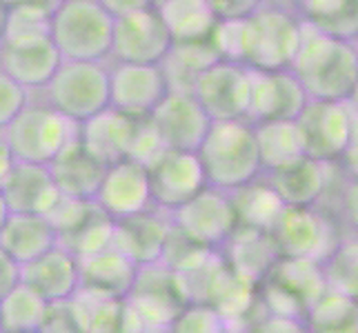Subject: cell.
Segmentation results:
<instances>
[{
  "label": "cell",
  "mask_w": 358,
  "mask_h": 333,
  "mask_svg": "<svg viewBox=\"0 0 358 333\" xmlns=\"http://www.w3.org/2000/svg\"><path fill=\"white\" fill-rule=\"evenodd\" d=\"M171 47L174 43L154 3H143L129 14L114 18L112 54L107 63L163 65Z\"/></svg>",
  "instance_id": "cell-11"
},
{
  "label": "cell",
  "mask_w": 358,
  "mask_h": 333,
  "mask_svg": "<svg viewBox=\"0 0 358 333\" xmlns=\"http://www.w3.org/2000/svg\"><path fill=\"white\" fill-rule=\"evenodd\" d=\"M214 256H216V251L207 249V246H203L199 242H194L189 236H185L182 231H178L174 225H171L158 262L171 271H176L180 276H189Z\"/></svg>",
  "instance_id": "cell-38"
},
{
  "label": "cell",
  "mask_w": 358,
  "mask_h": 333,
  "mask_svg": "<svg viewBox=\"0 0 358 333\" xmlns=\"http://www.w3.org/2000/svg\"><path fill=\"white\" fill-rule=\"evenodd\" d=\"M329 291L356 298V238H345L334 253L320 265Z\"/></svg>",
  "instance_id": "cell-39"
},
{
  "label": "cell",
  "mask_w": 358,
  "mask_h": 333,
  "mask_svg": "<svg viewBox=\"0 0 358 333\" xmlns=\"http://www.w3.org/2000/svg\"><path fill=\"white\" fill-rule=\"evenodd\" d=\"M0 198L7 207V214L49 216L63 195L52 180L49 167L16 163L0 184Z\"/></svg>",
  "instance_id": "cell-21"
},
{
  "label": "cell",
  "mask_w": 358,
  "mask_h": 333,
  "mask_svg": "<svg viewBox=\"0 0 358 333\" xmlns=\"http://www.w3.org/2000/svg\"><path fill=\"white\" fill-rule=\"evenodd\" d=\"M209 5H212L216 20H243L258 7V3H247V0H241V3H234V0L218 3V0H212Z\"/></svg>",
  "instance_id": "cell-44"
},
{
  "label": "cell",
  "mask_w": 358,
  "mask_h": 333,
  "mask_svg": "<svg viewBox=\"0 0 358 333\" xmlns=\"http://www.w3.org/2000/svg\"><path fill=\"white\" fill-rule=\"evenodd\" d=\"M278 258L323 265L345 240L341 227L318 207H285L269 229Z\"/></svg>",
  "instance_id": "cell-9"
},
{
  "label": "cell",
  "mask_w": 358,
  "mask_h": 333,
  "mask_svg": "<svg viewBox=\"0 0 358 333\" xmlns=\"http://www.w3.org/2000/svg\"><path fill=\"white\" fill-rule=\"evenodd\" d=\"M145 333H165V331H145Z\"/></svg>",
  "instance_id": "cell-49"
},
{
  "label": "cell",
  "mask_w": 358,
  "mask_h": 333,
  "mask_svg": "<svg viewBox=\"0 0 358 333\" xmlns=\"http://www.w3.org/2000/svg\"><path fill=\"white\" fill-rule=\"evenodd\" d=\"M296 127L307 158L320 165H338L348 158L350 174L356 171L352 165V154L356 151V101H307L301 116L296 118Z\"/></svg>",
  "instance_id": "cell-5"
},
{
  "label": "cell",
  "mask_w": 358,
  "mask_h": 333,
  "mask_svg": "<svg viewBox=\"0 0 358 333\" xmlns=\"http://www.w3.org/2000/svg\"><path fill=\"white\" fill-rule=\"evenodd\" d=\"M169 94L160 65L109 63V107L129 118H150Z\"/></svg>",
  "instance_id": "cell-16"
},
{
  "label": "cell",
  "mask_w": 358,
  "mask_h": 333,
  "mask_svg": "<svg viewBox=\"0 0 358 333\" xmlns=\"http://www.w3.org/2000/svg\"><path fill=\"white\" fill-rule=\"evenodd\" d=\"M138 120L141 118H129L109 107L78 125V140L107 167L116 165L120 160H127Z\"/></svg>",
  "instance_id": "cell-26"
},
{
  "label": "cell",
  "mask_w": 358,
  "mask_h": 333,
  "mask_svg": "<svg viewBox=\"0 0 358 333\" xmlns=\"http://www.w3.org/2000/svg\"><path fill=\"white\" fill-rule=\"evenodd\" d=\"M307 105V96L301 82L287 71H250V107L245 122L261 125L271 120L296 122Z\"/></svg>",
  "instance_id": "cell-18"
},
{
  "label": "cell",
  "mask_w": 358,
  "mask_h": 333,
  "mask_svg": "<svg viewBox=\"0 0 358 333\" xmlns=\"http://www.w3.org/2000/svg\"><path fill=\"white\" fill-rule=\"evenodd\" d=\"M307 101L348 103L356 98L358 52L356 43L329 38L303 22L301 47L289 67Z\"/></svg>",
  "instance_id": "cell-1"
},
{
  "label": "cell",
  "mask_w": 358,
  "mask_h": 333,
  "mask_svg": "<svg viewBox=\"0 0 358 333\" xmlns=\"http://www.w3.org/2000/svg\"><path fill=\"white\" fill-rule=\"evenodd\" d=\"M169 229L171 216L152 207L143 214L114 222L112 249L129 258L136 267L156 265L163 253Z\"/></svg>",
  "instance_id": "cell-22"
},
{
  "label": "cell",
  "mask_w": 358,
  "mask_h": 333,
  "mask_svg": "<svg viewBox=\"0 0 358 333\" xmlns=\"http://www.w3.org/2000/svg\"><path fill=\"white\" fill-rule=\"evenodd\" d=\"M236 333H310V331L305 329L301 320L258 313L254 320H250V323H247L243 329H238Z\"/></svg>",
  "instance_id": "cell-43"
},
{
  "label": "cell",
  "mask_w": 358,
  "mask_h": 333,
  "mask_svg": "<svg viewBox=\"0 0 358 333\" xmlns=\"http://www.w3.org/2000/svg\"><path fill=\"white\" fill-rule=\"evenodd\" d=\"M325 291L323 267L318 262L278 258L267 276L256 285V302L267 316L303 323L310 306Z\"/></svg>",
  "instance_id": "cell-6"
},
{
  "label": "cell",
  "mask_w": 358,
  "mask_h": 333,
  "mask_svg": "<svg viewBox=\"0 0 358 333\" xmlns=\"http://www.w3.org/2000/svg\"><path fill=\"white\" fill-rule=\"evenodd\" d=\"M218 253L241 278L252 285H258L278 260V251L269 233L247 227H236L229 242Z\"/></svg>",
  "instance_id": "cell-29"
},
{
  "label": "cell",
  "mask_w": 358,
  "mask_h": 333,
  "mask_svg": "<svg viewBox=\"0 0 358 333\" xmlns=\"http://www.w3.org/2000/svg\"><path fill=\"white\" fill-rule=\"evenodd\" d=\"M229 200L234 207V214H236L238 227L265 233H269V229L274 227V222L282 214V209H285V205L280 202V198L269 187L263 174L250 184H245V187L231 191Z\"/></svg>",
  "instance_id": "cell-32"
},
{
  "label": "cell",
  "mask_w": 358,
  "mask_h": 333,
  "mask_svg": "<svg viewBox=\"0 0 358 333\" xmlns=\"http://www.w3.org/2000/svg\"><path fill=\"white\" fill-rule=\"evenodd\" d=\"M45 311L47 304L18 282L0 300V333H38Z\"/></svg>",
  "instance_id": "cell-36"
},
{
  "label": "cell",
  "mask_w": 358,
  "mask_h": 333,
  "mask_svg": "<svg viewBox=\"0 0 358 333\" xmlns=\"http://www.w3.org/2000/svg\"><path fill=\"white\" fill-rule=\"evenodd\" d=\"M145 171L150 180L152 205L165 214H174L207 187L205 171L196 154L163 149Z\"/></svg>",
  "instance_id": "cell-14"
},
{
  "label": "cell",
  "mask_w": 358,
  "mask_h": 333,
  "mask_svg": "<svg viewBox=\"0 0 358 333\" xmlns=\"http://www.w3.org/2000/svg\"><path fill=\"white\" fill-rule=\"evenodd\" d=\"M189 94L212 122L245 120L250 107V69L216 60L194 78Z\"/></svg>",
  "instance_id": "cell-12"
},
{
  "label": "cell",
  "mask_w": 358,
  "mask_h": 333,
  "mask_svg": "<svg viewBox=\"0 0 358 333\" xmlns=\"http://www.w3.org/2000/svg\"><path fill=\"white\" fill-rule=\"evenodd\" d=\"M252 129H254V138H256L263 174L285 167V165L294 163V160L305 156L301 133H299V127H296V122L271 120V122L254 125Z\"/></svg>",
  "instance_id": "cell-33"
},
{
  "label": "cell",
  "mask_w": 358,
  "mask_h": 333,
  "mask_svg": "<svg viewBox=\"0 0 358 333\" xmlns=\"http://www.w3.org/2000/svg\"><path fill=\"white\" fill-rule=\"evenodd\" d=\"M150 122L163 149L187 154L199 151L212 127V120L207 118L203 107L196 103L192 94L185 91H169L163 103L154 109Z\"/></svg>",
  "instance_id": "cell-17"
},
{
  "label": "cell",
  "mask_w": 358,
  "mask_h": 333,
  "mask_svg": "<svg viewBox=\"0 0 358 333\" xmlns=\"http://www.w3.org/2000/svg\"><path fill=\"white\" fill-rule=\"evenodd\" d=\"M207 187L231 193L263 174L254 129L245 120L212 122L196 151Z\"/></svg>",
  "instance_id": "cell-3"
},
{
  "label": "cell",
  "mask_w": 358,
  "mask_h": 333,
  "mask_svg": "<svg viewBox=\"0 0 358 333\" xmlns=\"http://www.w3.org/2000/svg\"><path fill=\"white\" fill-rule=\"evenodd\" d=\"M47 167L60 195L69 200H94L107 171V165L85 149L78 138L71 140Z\"/></svg>",
  "instance_id": "cell-25"
},
{
  "label": "cell",
  "mask_w": 358,
  "mask_h": 333,
  "mask_svg": "<svg viewBox=\"0 0 358 333\" xmlns=\"http://www.w3.org/2000/svg\"><path fill=\"white\" fill-rule=\"evenodd\" d=\"M7 16H9V5L0 3V40H3L5 29H7Z\"/></svg>",
  "instance_id": "cell-47"
},
{
  "label": "cell",
  "mask_w": 358,
  "mask_h": 333,
  "mask_svg": "<svg viewBox=\"0 0 358 333\" xmlns=\"http://www.w3.org/2000/svg\"><path fill=\"white\" fill-rule=\"evenodd\" d=\"M14 165H16V158L9 149V142L5 138V133L0 131V184H3V180L7 178V174H9Z\"/></svg>",
  "instance_id": "cell-46"
},
{
  "label": "cell",
  "mask_w": 358,
  "mask_h": 333,
  "mask_svg": "<svg viewBox=\"0 0 358 333\" xmlns=\"http://www.w3.org/2000/svg\"><path fill=\"white\" fill-rule=\"evenodd\" d=\"M296 14L314 31L329 38L356 43L358 5L350 0H303L296 3Z\"/></svg>",
  "instance_id": "cell-31"
},
{
  "label": "cell",
  "mask_w": 358,
  "mask_h": 333,
  "mask_svg": "<svg viewBox=\"0 0 358 333\" xmlns=\"http://www.w3.org/2000/svg\"><path fill=\"white\" fill-rule=\"evenodd\" d=\"M78 300L87 333H145L138 313L127 300H92L73 295Z\"/></svg>",
  "instance_id": "cell-35"
},
{
  "label": "cell",
  "mask_w": 358,
  "mask_h": 333,
  "mask_svg": "<svg viewBox=\"0 0 358 333\" xmlns=\"http://www.w3.org/2000/svg\"><path fill=\"white\" fill-rule=\"evenodd\" d=\"M303 20L287 5L258 3L243 20L241 65L250 71H287L301 47Z\"/></svg>",
  "instance_id": "cell-2"
},
{
  "label": "cell",
  "mask_w": 358,
  "mask_h": 333,
  "mask_svg": "<svg viewBox=\"0 0 358 333\" xmlns=\"http://www.w3.org/2000/svg\"><path fill=\"white\" fill-rule=\"evenodd\" d=\"M263 176L285 207H316L325 189L327 165L303 156Z\"/></svg>",
  "instance_id": "cell-28"
},
{
  "label": "cell",
  "mask_w": 358,
  "mask_h": 333,
  "mask_svg": "<svg viewBox=\"0 0 358 333\" xmlns=\"http://www.w3.org/2000/svg\"><path fill=\"white\" fill-rule=\"evenodd\" d=\"M125 300L138 313L145 331H167L174 318L192 302L185 278L160 262L138 267Z\"/></svg>",
  "instance_id": "cell-10"
},
{
  "label": "cell",
  "mask_w": 358,
  "mask_h": 333,
  "mask_svg": "<svg viewBox=\"0 0 358 333\" xmlns=\"http://www.w3.org/2000/svg\"><path fill=\"white\" fill-rule=\"evenodd\" d=\"M7 5H9V16H7V29L3 40L49 38L52 16L58 3H7Z\"/></svg>",
  "instance_id": "cell-37"
},
{
  "label": "cell",
  "mask_w": 358,
  "mask_h": 333,
  "mask_svg": "<svg viewBox=\"0 0 358 333\" xmlns=\"http://www.w3.org/2000/svg\"><path fill=\"white\" fill-rule=\"evenodd\" d=\"M114 18L98 0H63L52 16L49 38L69 63H107Z\"/></svg>",
  "instance_id": "cell-4"
},
{
  "label": "cell",
  "mask_w": 358,
  "mask_h": 333,
  "mask_svg": "<svg viewBox=\"0 0 358 333\" xmlns=\"http://www.w3.org/2000/svg\"><path fill=\"white\" fill-rule=\"evenodd\" d=\"M47 218L56 229L58 246L78 260L112 246L114 220L94 200L63 198Z\"/></svg>",
  "instance_id": "cell-13"
},
{
  "label": "cell",
  "mask_w": 358,
  "mask_h": 333,
  "mask_svg": "<svg viewBox=\"0 0 358 333\" xmlns=\"http://www.w3.org/2000/svg\"><path fill=\"white\" fill-rule=\"evenodd\" d=\"M154 7L163 18L174 45L209 40L218 22L207 0H163V3H154Z\"/></svg>",
  "instance_id": "cell-30"
},
{
  "label": "cell",
  "mask_w": 358,
  "mask_h": 333,
  "mask_svg": "<svg viewBox=\"0 0 358 333\" xmlns=\"http://www.w3.org/2000/svg\"><path fill=\"white\" fill-rule=\"evenodd\" d=\"M54 246H58V238L47 216L7 214L0 227V249L18 267L29 265Z\"/></svg>",
  "instance_id": "cell-27"
},
{
  "label": "cell",
  "mask_w": 358,
  "mask_h": 333,
  "mask_svg": "<svg viewBox=\"0 0 358 333\" xmlns=\"http://www.w3.org/2000/svg\"><path fill=\"white\" fill-rule=\"evenodd\" d=\"M27 105L29 91H24L7 73L0 71V131H5Z\"/></svg>",
  "instance_id": "cell-42"
},
{
  "label": "cell",
  "mask_w": 358,
  "mask_h": 333,
  "mask_svg": "<svg viewBox=\"0 0 358 333\" xmlns=\"http://www.w3.org/2000/svg\"><path fill=\"white\" fill-rule=\"evenodd\" d=\"M94 202L114 222L152 209L154 205L145 167L131 160L109 165Z\"/></svg>",
  "instance_id": "cell-20"
},
{
  "label": "cell",
  "mask_w": 358,
  "mask_h": 333,
  "mask_svg": "<svg viewBox=\"0 0 358 333\" xmlns=\"http://www.w3.org/2000/svg\"><path fill=\"white\" fill-rule=\"evenodd\" d=\"M5 218H7V207H5L3 198H0V227H3V222H5Z\"/></svg>",
  "instance_id": "cell-48"
},
{
  "label": "cell",
  "mask_w": 358,
  "mask_h": 333,
  "mask_svg": "<svg viewBox=\"0 0 358 333\" xmlns=\"http://www.w3.org/2000/svg\"><path fill=\"white\" fill-rule=\"evenodd\" d=\"M20 285L34 291L45 304L67 302L78 293V258L63 246H54L20 267Z\"/></svg>",
  "instance_id": "cell-24"
},
{
  "label": "cell",
  "mask_w": 358,
  "mask_h": 333,
  "mask_svg": "<svg viewBox=\"0 0 358 333\" xmlns=\"http://www.w3.org/2000/svg\"><path fill=\"white\" fill-rule=\"evenodd\" d=\"M303 325L310 333H358L356 298L327 289L305 313Z\"/></svg>",
  "instance_id": "cell-34"
},
{
  "label": "cell",
  "mask_w": 358,
  "mask_h": 333,
  "mask_svg": "<svg viewBox=\"0 0 358 333\" xmlns=\"http://www.w3.org/2000/svg\"><path fill=\"white\" fill-rule=\"evenodd\" d=\"M45 103L76 125L87 122L109 109V65L63 60L45 87Z\"/></svg>",
  "instance_id": "cell-8"
},
{
  "label": "cell",
  "mask_w": 358,
  "mask_h": 333,
  "mask_svg": "<svg viewBox=\"0 0 358 333\" xmlns=\"http://www.w3.org/2000/svg\"><path fill=\"white\" fill-rule=\"evenodd\" d=\"M138 274L129 258L112 246L78 260V295L92 300H125Z\"/></svg>",
  "instance_id": "cell-23"
},
{
  "label": "cell",
  "mask_w": 358,
  "mask_h": 333,
  "mask_svg": "<svg viewBox=\"0 0 358 333\" xmlns=\"http://www.w3.org/2000/svg\"><path fill=\"white\" fill-rule=\"evenodd\" d=\"M165 333H231V325L209 304L189 302Z\"/></svg>",
  "instance_id": "cell-40"
},
{
  "label": "cell",
  "mask_w": 358,
  "mask_h": 333,
  "mask_svg": "<svg viewBox=\"0 0 358 333\" xmlns=\"http://www.w3.org/2000/svg\"><path fill=\"white\" fill-rule=\"evenodd\" d=\"M60 65L63 58L52 38L0 43V71L29 94L45 91Z\"/></svg>",
  "instance_id": "cell-19"
},
{
  "label": "cell",
  "mask_w": 358,
  "mask_h": 333,
  "mask_svg": "<svg viewBox=\"0 0 358 333\" xmlns=\"http://www.w3.org/2000/svg\"><path fill=\"white\" fill-rule=\"evenodd\" d=\"M169 216L171 225L178 231L216 253L229 242L231 233L238 227L229 193L212 187H205L187 205Z\"/></svg>",
  "instance_id": "cell-15"
},
{
  "label": "cell",
  "mask_w": 358,
  "mask_h": 333,
  "mask_svg": "<svg viewBox=\"0 0 358 333\" xmlns=\"http://www.w3.org/2000/svg\"><path fill=\"white\" fill-rule=\"evenodd\" d=\"M38 333H87L78 300L71 298L67 302L47 304L45 320Z\"/></svg>",
  "instance_id": "cell-41"
},
{
  "label": "cell",
  "mask_w": 358,
  "mask_h": 333,
  "mask_svg": "<svg viewBox=\"0 0 358 333\" xmlns=\"http://www.w3.org/2000/svg\"><path fill=\"white\" fill-rule=\"evenodd\" d=\"M16 163L49 165L78 138V125L60 116L47 103H31L3 131Z\"/></svg>",
  "instance_id": "cell-7"
},
{
  "label": "cell",
  "mask_w": 358,
  "mask_h": 333,
  "mask_svg": "<svg viewBox=\"0 0 358 333\" xmlns=\"http://www.w3.org/2000/svg\"><path fill=\"white\" fill-rule=\"evenodd\" d=\"M18 282H20V267L16 262H11L5 256V251L0 249V300H3Z\"/></svg>",
  "instance_id": "cell-45"
}]
</instances>
